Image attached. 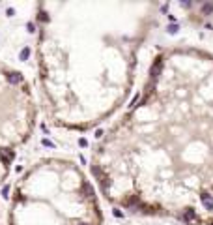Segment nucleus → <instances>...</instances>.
<instances>
[{"instance_id":"obj_1","label":"nucleus","mask_w":213,"mask_h":225,"mask_svg":"<svg viewBox=\"0 0 213 225\" xmlns=\"http://www.w3.org/2000/svg\"><path fill=\"white\" fill-rule=\"evenodd\" d=\"M200 201H202V205H204L208 210H213V197L209 193H202L200 195Z\"/></svg>"},{"instance_id":"obj_2","label":"nucleus","mask_w":213,"mask_h":225,"mask_svg":"<svg viewBox=\"0 0 213 225\" xmlns=\"http://www.w3.org/2000/svg\"><path fill=\"white\" fill-rule=\"evenodd\" d=\"M181 218H183L185 223H191V221H195V220H196V212H195L193 208H187V210L183 212V216H181Z\"/></svg>"},{"instance_id":"obj_3","label":"nucleus","mask_w":213,"mask_h":225,"mask_svg":"<svg viewBox=\"0 0 213 225\" xmlns=\"http://www.w3.org/2000/svg\"><path fill=\"white\" fill-rule=\"evenodd\" d=\"M161 68H163V60H155V64L151 66V77H159V73H161Z\"/></svg>"},{"instance_id":"obj_4","label":"nucleus","mask_w":213,"mask_h":225,"mask_svg":"<svg viewBox=\"0 0 213 225\" xmlns=\"http://www.w3.org/2000/svg\"><path fill=\"white\" fill-rule=\"evenodd\" d=\"M0 158L4 159V163H9L11 159H13V152H11V150H4V152H0Z\"/></svg>"},{"instance_id":"obj_5","label":"nucleus","mask_w":213,"mask_h":225,"mask_svg":"<svg viewBox=\"0 0 213 225\" xmlns=\"http://www.w3.org/2000/svg\"><path fill=\"white\" fill-rule=\"evenodd\" d=\"M8 81L15 84V83H19V81H21V75H19V73H9V75H8Z\"/></svg>"},{"instance_id":"obj_6","label":"nucleus","mask_w":213,"mask_h":225,"mask_svg":"<svg viewBox=\"0 0 213 225\" xmlns=\"http://www.w3.org/2000/svg\"><path fill=\"white\" fill-rule=\"evenodd\" d=\"M84 191H86L88 197H94V188H92V184H84Z\"/></svg>"},{"instance_id":"obj_7","label":"nucleus","mask_w":213,"mask_h":225,"mask_svg":"<svg viewBox=\"0 0 213 225\" xmlns=\"http://www.w3.org/2000/svg\"><path fill=\"white\" fill-rule=\"evenodd\" d=\"M28 55H30V49H28V47H25V49L21 51V56H19V58H21V60H26V58H28Z\"/></svg>"},{"instance_id":"obj_8","label":"nucleus","mask_w":213,"mask_h":225,"mask_svg":"<svg viewBox=\"0 0 213 225\" xmlns=\"http://www.w3.org/2000/svg\"><path fill=\"white\" fill-rule=\"evenodd\" d=\"M202 12H204V13L213 12V4H204V6H202Z\"/></svg>"},{"instance_id":"obj_9","label":"nucleus","mask_w":213,"mask_h":225,"mask_svg":"<svg viewBox=\"0 0 213 225\" xmlns=\"http://www.w3.org/2000/svg\"><path fill=\"white\" fill-rule=\"evenodd\" d=\"M138 100H140V94H137V96H135V98H133V101H131V109H133V107H137V103H138Z\"/></svg>"},{"instance_id":"obj_10","label":"nucleus","mask_w":213,"mask_h":225,"mask_svg":"<svg viewBox=\"0 0 213 225\" xmlns=\"http://www.w3.org/2000/svg\"><path fill=\"white\" fill-rule=\"evenodd\" d=\"M168 32H170V34H176V32H178V26H176V25H170V26H168Z\"/></svg>"},{"instance_id":"obj_11","label":"nucleus","mask_w":213,"mask_h":225,"mask_svg":"<svg viewBox=\"0 0 213 225\" xmlns=\"http://www.w3.org/2000/svg\"><path fill=\"white\" fill-rule=\"evenodd\" d=\"M8 193H9V186H4V189H2V195H4V197H8Z\"/></svg>"}]
</instances>
